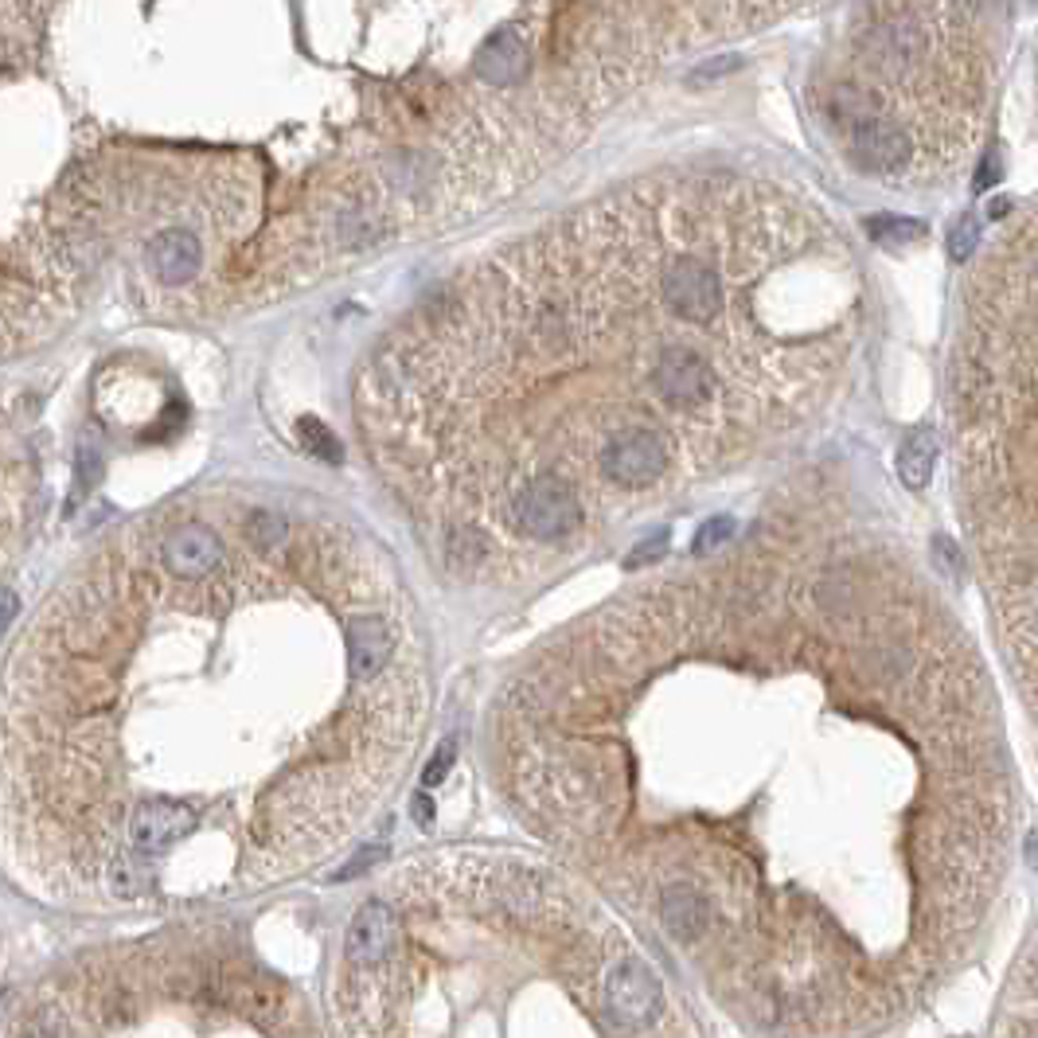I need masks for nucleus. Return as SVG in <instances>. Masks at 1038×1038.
Instances as JSON below:
<instances>
[{"label":"nucleus","mask_w":1038,"mask_h":1038,"mask_svg":"<svg viewBox=\"0 0 1038 1038\" xmlns=\"http://www.w3.org/2000/svg\"><path fill=\"white\" fill-rule=\"evenodd\" d=\"M843 278L770 184L628 180L394 324L359 441L441 570L535 583L793 430L840 371Z\"/></svg>","instance_id":"f257e3e1"},{"label":"nucleus","mask_w":1038,"mask_h":1038,"mask_svg":"<svg viewBox=\"0 0 1038 1038\" xmlns=\"http://www.w3.org/2000/svg\"><path fill=\"white\" fill-rule=\"evenodd\" d=\"M426 699L376 543L251 493L184 496L82 558L9 656L12 820L126 902L204 828L281 870L383 797Z\"/></svg>","instance_id":"f03ea898"},{"label":"nucleus","mask_w":1038,"mask_h":1038,"mask_svg":"<svg viewBox=\"0 0 1038 1038\" xmlns=\"http://www.w3.org/2000/svg\"><path fill=\"white\" fill-rule=\"evenodd\" d=\"M601 1007H606V1019L621 1035H645L664 1012L660 976L633 949H621L601 972Z\"/></svg>","instance_id":"7ed1b4c3"},{"label":"nucleus","mask_w":1038,"mask_h":1038,"mask_svg":"<svg viewBox=\"0 0 1038 1038\" xmlns=\"http://www.w3.org/2000/svg\"><path fill=\"white\" fill-rule=\"evenodd\" d=\"M399 941H403V918L387 902H368L359 906V913L351 918L344 953H348V965L356 972H368L399 949Z\"/></svg>","instance_id":"20e7f679"},{"label":"nucleus","mask_w":1038,"mask_h":1038,"mask_svg":"<svg viewBox=\"0 0 1038 1038\" xmlns=\"http://www.w3.org/2000/svg\"><path fill=\"white\" fill-rule=\"evenodd\" d=\"M660 918L671 937L695 941L711 922V902L699 895V887H691V883H671L660 895Z\"/></svg>","instance_id":"39448f33"},{"label":"nucleus","mask_w":1038,"mask_h":1038,"mask_svg":"<svg viewBox=\"0 0 1038 1038\" xmlns=\"http://www.w3.org/2000/svg\"><path fill=\"white\" fill-rule=\"evenodd\" d=\"M933 461H937V438L930 430H918L902 441L898 449V476L910 493H922L933 476Z\"/></svg>","instance_id":"423d86ee"},{"label":"nucleus","mask_w":1038,"mask_h":1038,"mask_svg":"<svg viewBox=\"0 0 1038 1038\" xmlns=\"http://www.w3.org/2000/svg\"><path fill=\"white\" fill-rule=\"evenodd\" d=\"M867 234H870L875 242H883V246H906V242L922 239V234H925V223H918V219L883 216V219H870V223H867Z\"/></svg>","instance_id":"0eeeda50"},{"label":"nucleus","mask_w":1038,"mask_h":1038,"mask_svg":"<svg viewBox=\"0 0 1038 1038\" xmlns=\"http://www.w3.org/2000/svg\"><path fill=\"white\" fill-rule=\"evenodd\" d=\"M301 430H304V449H309V453L324 457V461H341V446H336V438H332V434L324 430L321 422H316V418H304V422H301Z\"/></svg>","instance_id":"6e6552de"},{"label":"nucleus","mask_w":1038,"mask_h":1038,"mask_svg":"<svg viewBox=\"0 0 1038 1038\" xmlns=\"http://www.w3.org/2000/svg\"><path fill=\"white\" fill-rule=\"evenodd\" d=\"M972 242H976V219L968 216V219H960L957 227H953V234H949V254L957 262H965L968 254H972Z\"/></svg>","instance_id":"1a4fd4ad"},{"label":"nucleus","mask_w":1038,"mask_h":1038,"mask_svg":"<svg viewBox=\"0 0 1038 1038\" xmlns=\"http://www.w3.org/2000/svg\"><path fill=\"white\" fill-rule=\"evenodd\" d=\"M449 765H453V742H446V746H441V750H438V758H434L430 765H426V777H422V781H426V785H438V781L446 777V770H449Z\"/></svg>","instance_id":"9d476101"},{"label":"nucleus","mask_w":1038,"mask_h":1038,"mask_svg":"<svg viewBox=\"0 0 1038 1038\" xmlns=\"http://www.w3.org/2000/svg\"><path fill=\"white\" fill-rule=\"evenodd\" d=\"M387 855V847H376V851H364V855H356V860L348 863V867L341 870L336 878H351V875H359V870H368V867H376L379 860Z\"/></svg>","instance_id":"9b49d317"},{"label":"nucleus","mask_w":1038,"mask_h":1038,"mask_svg":"<svg viewBox=\"0 0 1038 1038\" xmlns=\"http://www.w3.org/2000/svg\"><path fill=\"white\" fill-rule=\"evenodd\" d=\"M414 820L422 823V828H430V820H434V805L426 797H414Z\"/></svg>","instance_id":"f8f14e48"},{"label":"nucleus","mask_w":1038,"mask_h":1038,"mask_svg":"<svg viewBox=\"0 0 1038 1038\" xmlns=\"http://www.w3.org/2000/svg\"><path fill=\"white\" fill-rule=\"evenodd\" d=\"M1027 860H1030V867L1038 870V835H1030V843H1027Z\"/></svg>","instance_id":"ddd939ff"}]
</instances>
